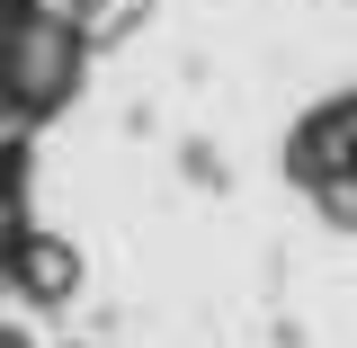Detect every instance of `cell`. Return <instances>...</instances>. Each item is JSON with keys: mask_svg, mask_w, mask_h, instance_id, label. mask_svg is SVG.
Segmentation results:
<instances>
[{"mask_svg": "<svg viewBox=\"0 0 357 348\" xmlns=\"http://www.w3.org/2000/svg\"><path fill=\"white\" fill-rule=\"evenodd\" d=\"M72 54H81V36H72L63 18H18L9 45H0V81H9V98H27V107L63 98V89H72Z\"/></svg>", "mask_w": 357, "mask_h": 348, "instance_id": "obj_1", "label": "cell"}, {"mask_svg": "<svg viewBox=\"0 0 357 348\" xmlns=\"http://www.w3.org/2000/svg\"><path fill=\"white\" fill-rule=\"evenodd\" d=\"M9 277L36 286V295H63V286H72V250H54V241H18V250H9Z\"/></svg>", "mask_w": 357, "mask_h": 348, "instance_id": "obj_2", "label": "cell"}]
</instances>
